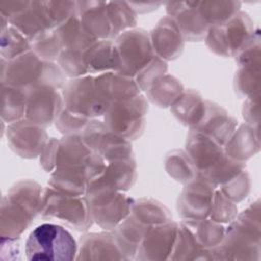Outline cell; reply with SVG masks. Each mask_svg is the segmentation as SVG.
<instances>
[{
    "instance_id": "obj_1",
    "label": "cell",
    "mask_w": 261,
    "mask_h": 261,
    "mask_svg": "<svg viewBox=\"0 0 261 261\" xmlns=\"http://www.w3.org/2000/svg\"><path fill=\"white\" fill-rule=\"evenodd\" d=\"M40 206L41 192L37 184L22 181L13 187L2 200L1 237L18 238L40 211Z\"/></svg>"
},
{
    "instance_id": "obj_13",
    "label": "cell",
    "mask_w": 261,
    "mask_h": 261,
    "mask_svg": "<svg viewBox=\"0 0 261 261\" xmlns=\"http://www.w3.org/2000/svg\"><path fill=\"white\" fill-rule=\"evenodd\" d=\"M79 259H125L114 236L91 233L85 236Z\"/></svg>"
},
{
    "instance_id": "obj_8",
    "label": "cell",
    "mask_w": 261,
    "mask_h": 261,
    "mask_svg": "<svg viewBox=\"0 0 261 261\" xmlns=\"http://www.w3.org/2000/svg\"><path fill=\"white\" fill-rule=\"evenodd\" d=\"M119 58V73L138 74L154 57L148 36L141 31L127 32L114 44Z\"/></svg>"
},
{
    "instance_id": "obj_4",
    "label": "cell",
    "mask_w": 261,
    "mask_h": 261,
    "mask_svg": "<svg viewBox=\"0 0 261 261\" xmlns=\"http://www.w3.org/2000/svg\"><path fill=\"white\" fill-rule=\"evenodd\" d=\"M41 200L40 212L44 218H58L75 229H87L91 225V212L85 199L79 196L61 195L47 190Z\"/></svg>"
},
{
    "instance_id": "obj_19",
    "label": "cell",
    "mask_w": 261,
    "mask_h": 261,
    "mask_svg": "<svg viewBox=\"0 0 261 261\" xmlns=\"http://www.w3.org/2000/svg\"><path fill=\"white\" fill-rule=\"evenodd\" d=\"M156 82V85H152L153 87L149 95L151 100L158 105H169L174 99L179 97L182 92L180 83H178L172 76H166L165 79Z\"/></svg>"
},
{
    "instance_id": "obj_9",
    "label": "cell",
    "mask_w": 261,
    "mask_h": 261,
    "mask_svg": "<svg viewBox=\"0 0 261 261\" xmlns=\"http://www.w3.org/2000/svg\"><path fill=\"white\" fill-rule=\"evenodd\" d=\"M62 99L52 87L30 89L25 119L34 124L47 126L57 119L61 112Z\"/></svg>"
},
{
    "instance_id": "obj_3",
    "label": "cell",
    "mask_w": 261,
    "mask_h": 261,
    "mask_svg": "<svg viewBox=\"0 0 261 261\" xmlns=\"http://www.w3.org/2000/svg\"><path fill=\"white\" fill-rule=\"evenodd\" d=\"M76 243L63 227L44 223L36 227L25 242V254L29 260H73Z\"/></svg>"
},
{
    "instance_id": "obj_2",
    "label": "cell",
    "mask_w": 261,
    "mask_h": 261,
    "mask_svg": "<svg viewBox=\"0 0 261 261\" xmlns=\"http://www.w3.org/2000/svg\"><path fill=\"white\" fill-rule=\"evenodd\" d=\"M62 75L51 63H45L34 53H24L2 67V85L33 89L40 87L56 88L62 84Z\"/></svg>"
},
{
    "instance_id": "obj_7",
    "label": "cell",
    "mask_w": 261,
    "mask_h": 261,
    "mask_svg": "<svg viewBox=\"0 0 261 261\" xmlns=\"http://www.w3.org/2000/svg\"><path fill=\"white\" fill-rule=\"evenodd\" d=\"M66 109L82 116H97L105 113L110 102L101 96L93 77L71 81L64 89Z\"/></svg>"
},
{
    "instance_id": "obj_16",
    "label": "cell",
    "mask_w": 261,
    "mask_h": 261,
    "mask_svg": "<svg viewBox=\"0 0 261 261\" xmlns=\"http://www.w3.org/2000/svg\"><path fill=\"white\" fill-rule=\"evenodd\" d=\"M83 59L87 71H102L119 68V58L115 45L102 41L94 43L83 53Z\"/></svg>"
},
{
    "instance_id": "obj_10",
    "label": "cell",
    "mask_w": 261,
    "mask_h": 261,
    "mask_svg": "<svg viewBox=\"0 0 261 261\" xmlns=\"http://www.w3.org/2000/svg\"><path fill=\"white\" fill-rule=\"evenodd\" d=\"M177 231L178 226L171 222H164L159 226L149 228L141 243L136 258L141 260L170 259Z\"/></svg>"
},
{
    "instance_id": "obj_11",
    "label": "cell",
    "mask_w": 261,
    "mask_h": 261,
    "mask_svg": "<svg viewBox=\"0 0 261 261\" xmlns=\"http://www.w3.org/2000/svg\"><path fill=\"white\" fill-rule=\"evenodd\" d=\"M7 141L19 156L32 158L45 148L46 133L27 119L12 122L7 128Z\"/></svg>"
},
{
    "instance_id": "obj_6",
    "label": "cell",
    "mask_w": 261,
    "mask_h": 261,
    "mask_svg": "<svg viewBox=\"0 0 261 261\" xmlns=\"http://www.w3.org/2000/svg\"><path fill=\"white\" fill-rule=\"evenodd\" d=\"M87 191L91 196L89 204L91 216L106 229H111L121 222L133 206L129 199L115 193L113 189L90 185Z\"/></svg>"
},
{
    "instance_id": "obj_15",
    "label": "cell",
    "mask_w": 261,
    "mask_h": 261,
    "mask_svg": "<svg viewBox=\"0 0 261 261\" xmlns=\"http://www.w3.org/2000/svg\"><path fill=\"white\" fill-rule=\"evenodd\" d=\"M209 139L200 133H192L187 144V149L195 164L205 171L218 164L216 161H220L222 155L220 147L215 144L214 140L211 141Z\"/></svg>"
},
{
    "instance_id": "obj_18",
    "label": "cell",
    "mask_w": 261,
    "mask_h": 261,
    "mask_svg": "<svg viewBox=\"0 0 261 261\" xmlns=\"http://www.w3.org/2000/svg\"><path fill=\"white\" fill-rule=\"evenodd\" d=\"M31 48L29 39L18 30L10 28L2 31L1 38V54L2 58L10 61L24 53H28Z\"/></svg>"
},
{
    "instance_id": "obj_5",
    "label": "cell",
    "mask_w": 261,
    "mask_h": 261,
    "mask_svg": "<svg viewBox=\"0 0 261 261\" xmlns=\"http://www.w3.org/2000/svg\"><path fill=\"white\" fill-rule=\"evenodd\" d=\"M146 101L142 96L112 101L105 112L108 128L121 138H135L143 129Z\"/></svg>"
},
{
    "instance_id": "obj_14",
    "label": "cell",
    "mask_w": 261,
    "mask_h": 261,
    "mask_svg": "<svg viewBox=\"0 0 261 261\" xmlns=\"http://www.w3.org/2000/svg\"><path fill=\"white\" fill-rule=\"evenodd\" d=\"M151 43L154 52L156 51L161 58L173 59L182 50V39L178 27L166 19L153 31Z\"/></svg>"
},
{
    "instance_id": "obj_12",
    "label": "cell",
    "mask_w": 261,
    "mask_h": 261,
    "mask_svg": "<svg viewBox=\"0 0 261 261\" xmlns=\"http://www.w3.org/2000/svg\"><path fill=\"white\" fill-rule=\"evenodd\" d=\"M209 188L206 180L205 185L197 182L185 191L180 201H178L182 216L191 218V220H199L209 214L213 200V194Z\"/></svg>"
},
{
    "instance_id": "obj_17",
    "label": "cell",
    "mask_w": 261,
    "mask_h": 261,
    "mask_svg": "<svg viewBox=\"0 0 261 261\" xmlns=\"http://www.w3.org/2000/svg\"><path fill=\"white\" fill-rule=\"evenodd\" d=\"M2 118L8 122L25 116L30 89L2 85Z\"/></svg>"
}]
</instances>
